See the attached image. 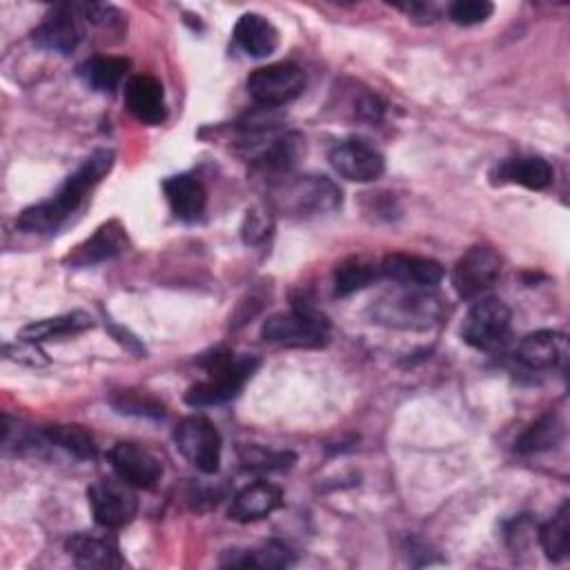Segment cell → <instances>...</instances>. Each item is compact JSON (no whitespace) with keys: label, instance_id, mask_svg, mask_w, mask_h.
I'll list each match as a JSON object with an SVG mask.
<instances>
[{"label":"cell","instance_id":"d6986e66","mask_svg":"<svg viewBox=\"0 0 570 570\" xmlns=\"http://www.w3.org/2000/svg\"><path fill=\"white\" fill-rule=\"evenodd\" d=\"M490 178L499 185H521L525 189H546L554 180V169L541 156H512L501 160Z\"/></svg>","mask_w":570,"mask_h":570},{"label":"cell","instance_id":"4316f807","mask_svg":"<svg viewBox=\"0 0 570 570\" xmlns=\"http://www.w3.org/2000/svg\"><path fill=\"white\" fill-rule=\"evenodd\" d=\"M47 445L60 448L73 459H94L96 456V441L91 432H87L82 425H69V423H56L40 430Z\"/></svg>","mask_w":570,"mask_h":570},{"label":"cell","instance_id":"4dcf8cb0","mask_svg":"<svg viewBox=\"0 0 570 570\" xmlns=\"http://www.w3.org/2000/svg\"><path fill=\"white\" fill-rule=\"evenodd\" d=\"M111 405L122 414H136V416H147V419H163L165 416L163 403L154 401L151 396L136 394V392L116 394L111 399Z\"/></svg>","mask_w":570,"mask_h":570},{"label":"cell","instance_id":"7c38bea8","mask_svg":"<svg viewBox=\"0 0 570 570\" xmlns=\"http://www.w3.org/2000/svg\"><path fill=\"white\" fill-rule=\"evenodd\" d=\"M109 461L116 476L131 488L151 490L163 476L160 459L151 450L131 441H118L109 452Z\"/></svg>","mask_w":570,"mask_h":570},{"label":"cell","instance_id":"9a60e30c","mask_svg":"<svg viewBox=\"0 0 570 570\" xmlns=\"http://www.w3.org/2000/svg\"><path fill=\"white\" fill-rule=\"evenodd\" d=\"M69 557L80 568H122L125 559L120 554L118 541L111 534H98V532H76L65 543Z\"/></svg>","mask_w":570,"mask_h":570},{"label":"cell","instance_id":"d4e9b609","mask_svg":"<svg viewBox=\"0 0 570 570\" xmlns=\"http://www.w3.org/2000/svg\"><path fill=\"white\" fill-rule=\"evenodd\" d=\"M563 421L559 419V414L548 412L543 416H539L514 443V450L519 454H539L546 450H552L561 443L563 439Z\"/></svg>","mask_w":570,"mask_h":570},{"label":"cell","instance_id":"ffe728a7","mask_svg":"<svg viewBox=\"0 0 570 570\" xmlns=\"http://www.w3.org/2000/svg\"><path fill=\"white\" fill-rule=\"evenodd\" d=\"M281 503H283V492L278 485L269 481H254L234 494L227 514L238 523H249V521L265 519L267 514L278 510Z\"/></svg>","mask_w":570,"mask_h":570},{"label":"cell","instance_id":"cb8c5ba5","mask_svg":"<svg viewBox=\"0 0 570 570\" xmlns=\"http://www.w3.org/2000/svg\"><path fill=\"white\" fill-rule=\"evenodd\" d=\"M294 563V552L281 541H267L256 550H229L223 557V566L234 568H289Z\"/></svg>","mask_w":570,"mask_h":570},{"label":"cell","instance_id":"836d02e7","mask_svg":"<svg viewBox=\"0 0 570 570\" xmlns=\"http://www.w3.org/2000/svg\"><path fill=\"white\" fill-rule=\"evenodd\" d=\"M82 18L105 31H120L125 27L122 13L111 4H82Z\"/></svg>","mask_w":570,"mask_h":570},{"label":"cell","instance_id":"2e32d148","mask_svg":"<svg viewBox=\"0 0 570 570\" xmlns=\"http://www.w3.org/2000/svg\"><path fill=\"white\" fill-rule=\"evenodd\" d=\"M127 247V234L125 227L118 220H109L100 225L94 236L76 245L67 256L65 263L71 267H87L102 261H109L118 256Z\"/></svg>","mask_w":570,"mask_h":570},{"label":"cell","instance_id":"f546056e","mask_svg":"<svg viewBox=\"0 0 570 570\" xmlns=\"http://www.w3.org/2000/svg\"><path fill=\"white\" fill-rule=\"evenodd\" d=\"M238 456L245 470H285L294 463V454L292 452H274L261 445H243L238 448Z\"/></svg>","mask_w":570,"mask_h":570},{"label":"cell","instance_id":"30bf717a","mask_svg":"<svg viewBox=\"0 0 570 570\" xmlns=\"http://www.w3.org/2000/svg\"><path fill=\"white\" fill-rule=\"evenodd\" d=\"M330 165L352 183H370L383 174L385 158L367 138L350 136L330 149Z\"/></svg>","mask_w":570,"mask_h":570},{"label":"cell","instance_id":"7402d4cb","mask_svg":"<svg viewBox=\"0 0 570 570\" xmlns=\"http://www.w3.org/2000/svg\"><path fill=\"white\" fill-rule=\"evenodd\" d=\"M234 40L254 58H267L278 47V29L261 13H243L234 27Z\"/></svg>","mask_w":570,"mask_h":570},{"label":"cell","instance_id":"d590c367","mask_svg":"<svg viewBox=\"0 0 570 570\" xmlns=\"http://www.w3.org/2000/svg\"><path fill=\"white\" fill-rule=\"evenodd\" d=\"M534 537H537L534 523H532V519L525 517V514L517 517V519L508 525V530H505V539H508V543H510L512 550H523Z\"/></svg>","mask_w":570,"mask_h":570},{"label":"cell","instance_id":"603a6c76","mask_svg":"<svg viewBox=\"0 0 570 570\" xmlns=\"http://www.w3.org/2000/svg\"><path fill=\"white\" fill-rule=\"evenodd\" d=\"M87 327H91L89 314H85V312H67V314H60V316L40 318V321H33V323L24 325L20 330V338L40 343V341L73 336V334L85 332Z\"/></svg>","mask_w":570,"mask_h":570},{"label":"cell","instance_id":"f1b7e54d","mask_svg":"<svg viewBox=\"0 0 570 570\" xmlns=\"http://www.w3.org/2000/svg\"><path fill=\"white\" fill-rule=\"evenodd\" d=\"M541 550L550 561H561L570 550V503L563 501L557 514L537 530Z\"/></svg>","mask_w":570,"mask_h":570},{"label":"cell","instance_id":"52a82bcc","mask_svg":"<svg viewBox=\"0 0 570 570\" xmlns=\"http://www.w3.org/2000/svg\"><path fill=\"white\" fill-rule=\"evenodd\" d=\"M341 189L327 176H298L278 189V203L298 216L327 214L341 207Z\"/></svg>","mask_w":570,"mask_h":570},{"label":"cell","instance_id":"8fae6325","mask_svg":"<svg viewBox=\"0 0 570 570\" xmlns=\"http://www.w3.org/2000/svg\"><path fill=\"white\" fill-rule=\"evenodd\" d=\"M501 274V258L494 249L474 245L452 269V285L461 298H476L488 292Z\"/></svg>","mask_w":570,"mask_h":570},{"label":"cell","instance_id":"484cf974","mask_svg":"<svg viewBox=\"0 0 570 570\" xmlns=\"http://www.w3.org/2000/svg\"><path fill=\"white\" fill-rule=\"evenodd\" d=\"M381 276V267L365 256H350L341 261L334 269V294L350 296L358 289H365Z\"/></svg>","mask_w":570,"mask_h":570},{"label":"cell","instance_id":"e0dca14e","mask_svg":"<svg viewBox=\"0 0 570 570\" xmlns=\"http://www.w3.org/2000/svg\"><path fill=\"white\" fill-rule=\"evenodd\" d=\"M125 107L145 125H160L167 116L163 85L147 73H138L125 85Z\"/></svg>","mask_w":570,"mask_h":570},{"label":"cell","instance_id":"4fadbf2b","mask_svg":"<svg viewBox=\"0 0 570 570\" xmlns=\"http://www.w3.org/2000/svg\"><path fill=\"white\" fill-rule=\"evenodd\" d=\"M78 11L80 7L76 4L51 7L45 20L33 29V42L47 51L71 53L82 36Z\"/></svg>","mask_w":570,"mask_h":570},{"label":"cell","instance_id":"e575fe53","mask_svg":"<svg viewBox=\"0 0 570 570\" xmlns=\"http://www.w3.org/2000/svg\"><path fill=\"white\" fill-rule=\"evenodd\" d=\"M4 354L13 361H20V363H27V365H45L47 363V356L45 352L38 347V343L33 341H24V338H18L16 343H7L4 345Z\"/></svg>","mask_w":570,"mask_h":570},{"label":"cell","instance_id":"5bb4252c","mask_svg":"<svg viewBox=\"0 0 570 570\" xmlns=\"http://www.w3.org/2000/svg\"><path fill=\"white\" fill-rule=\"evenodd\" d=\"M381 276L403 285V287H419L432 289L443 278V267L434 258L414 256V254H387L381 263Z\"/></svg>","mask_w":570,"mask_h":570},{"label":"cell","instance_id":"1f68e13d","mask_svg":"<svg viewBox=\"0 0 570 570\" xmlns=\"http://www.w3.org/2000/svg\"><path fill=\"white\" fill-rule=\"evenodd\" d=\"M494 13V4L488 0H456L448 7V16L452 22L472 27L485 22Z\"/></svg>","mask_w":570,"mask_h":570},{"label":"cell","instance_id":"277c9868","mask_svg":"<svg viewBox=\"0 0 570 570\" xmlns=\"http://www.w3.org/2000/svg\"><path fill=\"white\" fill-rule=\"evenodd\" d=\"M261 336L285 347H321L330 338V323L309 303H294L289 312L269 316L261 327Z\"/></svg>","mask_w":570,"mask_h":570},{"label":"cell","instance_id":"7a4b0ae2","mask_svg":"<svg viewBox=\"0 0 570 570\" xmlns=\"http://www.w3.org/2000/svg\"><path fill=\"white\" fill-rule=\"evenodd\" d=\"M200 365L207 370V379L194 383L185 392V403L191 407L220 405L234 399L243 385L258 370V358L254 354H232L229 350H214Z\"/></svg>","mask_w":570,"mask_h":570},{"label":"cell","instance_id":"8992f818","mask_svg":"<svg viewBox=\"0 0 570 570\" xmlns=\"http://www.w3.org/2000/svg\"><path fill=\"white\" fill-rule=\"evenodd\" d=\"M305 71L294 62H274L247 76V94L261 107H281L296 100L305 89Z\"/></svg>","mask_w":570,"mask_h":570},{"label":"cell","instance_id":"d6a6232c","mask_svg":"<svg viewBox=\"0 0 570 570\" xmlns=\"http://www.w3.org/2000/svg\"><path fill=\"white\" fill-rule=\"evenodd\" d=\"M272 227H274L272 212L267 207L258 205V207L247 209V214L243 218L240 236H243V240L247 245H258V243H263L272 234Z\"/></svg>","mask_w":570,"mask_h":570},{"label":"cell","instance_id":"3957f363","mask_svg":"<svg viewBox=\"0 0 570 570\" xmlns=\"http://www.w3.org/2000/svg\"><path fill=\"white\" fill-rule=\"evenodd\" d=\"M370 316L379 325L401 330H430L443 318V301L430 289L405 287L379 298L370 307Z\"/></svg>","mask_w":570,"mask_h":570},{"label":"cell","instance_id":"8d00e7d4","mask_svg":"<svg viewBox=\"0 0 570 570\" xmlns=\"http://www.w3.org/2000/svg\"><path fill=\"white\" fill-rule=\"evenodd\" d=\"M399 9H403L414 22H421V24H430V22L436 20V9L432 4H425V2L399 4Z\"/></svg>","mask_w":570,"mask_h":570},{"label":"cell","instance_id":"6da1fadb","mask_svg":"<svg viewBox=\"0 0 570 570\" xmlns=\"http://www.w3.org/2000/svg\"><path fill=\"white\" fill-rule=\"evenodd\" d=\"M114 151L111 149H96L82 165L60 185V189L38 205H31L20 212L16 225L27 234H47L56 232L65 218L78 209L85 196L109 174L114 167Z\"/></svg>","mask_w":570,"mask_h":570},{"label":"cell","instance_id":"83f0119b","mask_svg":"<svg viewBox=\"0 0 570 570\" xmlns=\"http://www.w3.org/2000/svg\"><path fill=\"white\" fill-rule=\"evenodd\" d=\"M129 69V60L127 58H118V56H94L89 60H85L78 69V73L82 76V80L98 89V91H111L120 85V80L125 78V71Z\"/></svg>","mask_w":570,"mask_h":570},{"label":"cell","instance_id":"ac0fdd59","mask_svg":"<svg viewBox=\"0 0 570 570\" xmlns=\"http://www.w3.org/2000/svg\"><path fill=\"white\" fill-rule=\"evenodd\" d=\"M171 214L183 223H196L207 207V189L194 174H176L163 183Z\"/></svg>","mask_w":570,"mask_h":570},{"label":"cell","instance_id":"5b68a950","mask_svg":"<svg viewBox=\"0 0 570 570\" xmlns=\"http://www.w3.org/2000/svg\"><path fill=\"white\" fill-rule=\"evenodd\" d=\"M176 450L203 474H214L220 468L223 439L216 425L200 414L185 416L174 430Z\"/></svg>","mask_w":570,"mask_h":570},{"label":"cell","instance_id":"9c48e42d","mask_svg":"<svg viewBox=\"0 0 570 570\" xmlns=\"http://www.w3.org/2000/svg\"><path fill=\"white\" fill-rule=\"evenodd\" d=\"M510 330V309L501 298L476 301L461 323V338L476 350L497 347Z\"/></svg>","mask_w":570,"mask_h":570},{"label":"cell","instance_id":"ba28073f","mask_svg":"<svg viewBox=\"0 0 570 570\" xmlns=\"http://www.w3.org/2000/svg\"><path fill=\"white\" fill-rule=\"evenodd\" d=\"M87 501L98 525L105 530L127 525L138 512V499L122 479H98L87 488Z\"/></svg>","mask_w":570,"mask_h":570},{"label":"cell","instance_id":"44dd1931","mask_svg":"<svg viewBox=\"0 0 570 570\" xmlns=\"http://www.w3.org/2000/svg\"><path fill=\"white\" fill-rule=\"evenodd\" d=\"M563 352L566 336L561 332L537 330L519 341L514 356L528 370H550L563 358Z\"/></svg>","mask_w":570,"mask_h":570}]
</instances>
